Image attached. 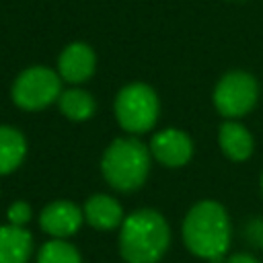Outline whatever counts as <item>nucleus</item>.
<instances>
[{
    "label": "nucleus",
    "instance_id": "obj_1",
    "mask_svg": "<svg viewBox=\"0 0 263 263\" xmlns=\"http://www.w3.org/2000/svg\"><path fill=\"white\" fill-rule=\"evenodd\" d=\"M168 242V224L156 210H136L119 226V253L127 263H156L166 253Z\"/></svg>",
    "mask_w": 263,
    "mask_h": 263
},
{
    "label": "nucleus",
    "instance_id": "obj_2",
    "mask_svg": "<svg viewBox=\"0 0 263 263\" xmlns=\"http://www.w3.org/2000/svg\"><path fill=\"white\" fill-rule=\"evenodd\" d=\"M183 242L201 259H214L226 255L232 238L230 218L222 203L205 199L195 203L183 220Z\"/></svg>",
    "mask_w": 263,
    "mask_h": 263
},
{
    "label": "nucleus",
    "instance_id": "obj_3",
    "mask_svg": "<svg viewBox=\"0 0 263 263\" xmlns=\"http://www.w3.org/2000/svg\"><path fill=\"white\" fill-rule=\"evenodd\" d=\"M150 148L134 136L113 140L101 158L105 181L117 191H134L144 185L150 173Z\"/></svg>",
    "mask_w": 263,
    "mask_h": 263
},
{
    "label": "nucleus",
    "instance_id": "obj_4",
    "mask_svg": "<svg viewBox=\"0 0 263 263\" xmlns=\"http://www.w3.org/2000/svg\"><path fill=\"white\" fill-rule=\"evenodd\" d=\"M117 123L129 134L150 132L158 119L160 103L152 86L146 82H129L119 88L113 103Z\"/></svg>",
    "mask_w": 263,
    "mask_h": 263
},
{
    "label": "nucleus",
    "instance_id": "obj_5",
    "mask_svg": "<svg viewBox=\"0 0 263 263\" xmlns=\"http://www.w3.org/2000/svg\"><path fill=\"white\" fill-rule=\"evenodd\" d=\"M62 95V78L58 70L47 66H31L23 70L10 88L16 107L25 111H39L55 103Z\"/></svg>",
    "mask_w": 263,
    "mask_h": 263
},
{
    "label": "nucleus",
    "instance_id": "obj_6",
    "mask_svg": "<svg viewBox=\"0 0 263 263\" xmlns=\"http://www.w3.org/2000/svg\"><path fill=\"white\" fill-rule=\"evenodd\" d=\"M259 99V84L255 76L245 70L226 72L214 88V107L226 119H238L247 115Z\"/></svg>",
    "mask_w": 263,
    "mask_h": 263
},
{
    "label": "nucleus",
    "instance_id": "obj_7",
    "mask_svg": "<svg viewBox=\"0 0 263 263\" xmlns=\"http://www.w3.org/2000/svg\"><path fill=\"white\" fill-rule=\"evenodd\" d=\"M148 148H150L152 158H156L162 166H171V168L187 164L193 156L191 138L183 129H177V127H166V129L156 132Z\"/></svg>",
    "mask_w": 263,
    "mask_h": 263
},
{
    "label": "nucleus",
    "instance_id": "obj_8",
    "mask_svg": "<svg viewBox=\"0 0 263 263\" xmlns=\"http://www.w3.org/2000/svg\"><path fill=\"white\" fill-rule=\"evenodd\" d=\"M82 222H84L82 210L68 199L51 201L39 214V224H41L43 232H47L51 238L66 240L68 236H72L80 230Z\"/></svg>",
    "mask_w": 263,
    "mask_h": 263
},
{
    "label": "nucleus",
    "instance_id": "obj_9",
    "mask_svg": "<svg viewBox=\"0 0 263 263\" xmlns=\"http://www.w3.org/2000/svg\"><path fill=\"white\" fill-rule=\"evenodd\" d=\"M97 55L95 49L84 41L68 43L58 55V74L64 82L80 84L95 74Z\"/></svg>",
    "mask_w": 263,
    "mask_h": 263
},
{
    "label": "nucleus",
    "instance_id": "obj_10",
    "mask_svg": "<svg viewBox=\"0 0 263 263\" xmlns=\"http://www.w3.org/2000/svg\"><path fill=\"white\" fill-rule=\"evenodd\" d=\"M84 222H88L97 230H113L119 228L123 222V210L119 201L107 193H95L86 199L84 208Z\"/></svg>",
    "mask_w": 263,
    "mask_h": 263
},
{
    "label": "nucleus",
    "instance_id": "obj_11",
    "mask_svg": "<svg viewBox=\"0 0 263 263\" xmlns=\"http://www.w3.org/2000/svg\"><path fill=\"white\" fill-rule=\"evenodd\" d=\"M218 144L222 152L234 162L247 160L253 154V146H255L251 132L236 119H226L218 127Z\"/></svg>",
    "mask_w": 263,
    "mask_h": 263
},
{
    "label": "nucleus",
    "instance_id": "obj_12",
    "mask_svg": "<svg viewBox=\"0 0 263 263\" xmlns=\"http://www.w3.org/2000/svg\"><path fill=\"white\" fill-rule=\"evenodd\" d=\"M33 253V236L29 230L12 224L0 226V263H27Z\"/></svg>",
    "mask_w": 263,
    "mask_h": 263
},
{
    "label": "nucleus",
    "instance_id": "obj_13",
    "mask_svg": "<svg viewBox=\"0 0 263 263\" xmlns=\"http://www.w3.org/2000/svg\"><path fill=\"white\" fill-rule=\"evenodd\" d=\"M27 154L25 136L10 125H0V175H8L21 166Z\"/></svg>",
    "mask_w": 263,
    "mask_h": 263
},
{
    "label": "nucleus",
    "instance_id": "obj_14",
    "mask_svg": "<svg viewBox=\"0 0 263 263\" xmlns=\"http://www.w3.org/2000/svg\"><path fill=\"white\" fill-rule=\"evenodd\" d=\"M58 105L62 115L70 121H86L95 115V109H97L95 97L84 88H76V86L62 90Z\"/></svg>",
    "mask_w": 263,
    "mask_h": 263
},
{
    "label": "nucleus",
    "instance_id": "obj_15",
    "mask_svg": "<svg viewBox=\"0 0 263 263\" xmlns=\"http://www.w3.org/2000/svg\"><path fill=\"white\" fill-rule=\"evenodd\" d=\"M37 263H82V259L74 245L64 238H51L41 247Z\"/></svg>",
    "mask_w": 263,
    "mask_h": 263
},
{
    "label": "nucleus",
    "instance_id": "obj_16",
    "mask_svg": "<svg viewBox=\"0 0 263 263\" xmlns=\"http://www.w3.org/2000/svg\"><path fill=\"white\" fill-rule=\"evenodd\" d=\"M31 205L27 203V201H23V199H16V201H12L10 203V208L6 210V220H8V224H12V226H21V228H25V224L31 220Z\"/></svg>",
    "mask_w": 263,
    "mask_h": 263
},
{
    "label": "nucleus",
    "instance_id": "obj_17",
    "mask_svg": "<svg viewBox=\"0 0 263 263\" xmlns=\"http://www.w3.org/2000/svg\"><path fill=\"white\" fill-rule=\"evenodd\" d=\"M226 263H259V259H255V257L249 255V253H236V255L228 257Z\"/></svg>",
    "mask_w": 263,
    "mask_h": 263
},
{
    "label": "nucleus",
    "instance_id": "obj_18",
    "mask_svg": "<svg viewBox=\"0 0 263 263\" xmlns=\"http://www.w3.org/2000/svg\"><path fill=\"white\" fill-rule=\"evenodd\" d=\"M261 193H263V173H261Z\"/></svg>",
    "mask_w": 263,
    "mask_h": 263
}]
</instances>
